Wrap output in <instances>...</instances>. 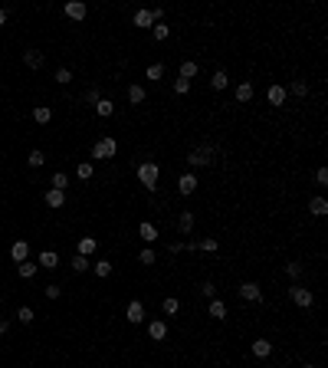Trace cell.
<instances>
[{"mask_svg":"<svg viewBox=\"0 0 328 368\" xmlns=\"http://www.w3.org/2000/svg\"><path fill=\"white\" fill-rule=\"evenodd\" d=\"M95 250H99V240H95V237H82V240H79V253H82V256L95 253Z\"/></svg>","mask_w":328,"mask_h":368,"instance_id":"32","label":"cell"},{"mask_svg":"<svg viewBox=\"0 0 328 368\" xmlns=\"http://www.w3.org/2000/svg\"><path fill=\"white\" fill-rule=\"evenodd\" d=\"M217 237H204V240H197V250H204V253H217Z\"/></svg>","mask_w":328,"mask_h":368,"instance_id":"36","label":"cell"},{"mask_svg":"<svg viewBox=\"0 0 328 368\" xmlns=\"http://www.w3.org/2000/svg\"><path fill=\"white\" fill-rule=\"evenodd\" d=\"M115 151H118V142L112 135H102L99 142L92 145V158L95 161H108V158H115Z\"/></svg>","mask_w":328,"mask_h":368,"instance_id":"3","label":"cell"},{"mask_svg":"<svg viewBox=\"0 0 328 368\" xmlns=\"http://www.w3.org/2000/svg\"><path fill=\"white\" fill-rule=\"evenodd\" d=\"M92 171H95L92 161H82L79 168H76V178H79V181H89V178H92Z\"/></svg>","mask_w":328,"mask_h":368,"instance_id":"37","label":"cell"},{"mask_svg":"<svg viewBox=\"0 0 328 368\" xmlns=\"http://www.w3.org/2000/svg\"><path fill=\"white\" fill-rule=\"evenodd\" d=\"M0 303H4V293H0Z\"/></svg>","mask_w":328,"mask_h":368,"instance_id":"50","label":"cell"},{"mask_svg":"<svg viewBox=\"0 0 328 368\" xmlns=\"http://www.w3.org/2000/svg\"><path fill=\"white\" fill-rule=\"evenodd\" d=\"M56 82H59V86H69V82H72V69L59 66V69H56Z\"/></svg>","mask_w":328,"mask_h":368,"instance_id":"38","label":"cell"},{"mask_svg":"<svg viewBox=\"0 0 328 368\" xmlns=\"http://www.w3.org/2000/svg\"><path fill=\"white\" fill-rule=\"evenodd\" d=\"M33 316H37V312H33L30 306H20V312H17V319H20V322H33Z\"/></svg>","mask_w":328,"mask_h":368,"instance_id":"44","label":"cell"},{"mask_svg":"<svg viewBox=\"0 0 328 368\" xmlns=\"http://www.w3.org/2000/svg\"><path fill=\"white\" fill-rule=\"evenodd\" d=\"M89 266H92V263H89V256H82V253L72 256V270H76V273H82V270H89Z\"/></svg>","mask_w":328,"mask_h":368,"instance_id":"41","label":"cell"},{"mask_svg":"<svg viewBox=\"0 0 328 368\" xmlns=\"http://www.w3.org/2000/svg\"><path fill=\"white\" fill-rule=\"evenodd\" d=\"M59 293H62V289L56 286V283H50V286H46V299H59Z\"/></svg>","mask_w":328,"mask_h":368,"instance_id":"46","label":"cell"},{"mask_svg":"<svg viewBox=\"0 0 328 368\" xmlns=\"http://www.w3.org/2000/svg\"><path fill=\"white\" fill-rule=\"evenodd\" d=\"M191 92V82L187 79H174V95H187Z\"/></svg>","mask_w":328,"mask_h":368,"instance_id":"43","label":"cell"},{"mask_svg":"<svg viewBox=\"0 0 328 368\" xmlns=\"http://www.w3.org/2000/svg\"><path fill=\"white\" fill-rule=\"evenodd\" d=\"M315 184L318 187H328V168H315Z\"/></svg>","mask_w":328,"mask_h":368,"instance_id":"45","label":"cell"},{"mask_svg":"<svg viewBox=\"0 0 328 368\" xmlns=\"http://www.w3.org/2000/svg\"><path fill=\"white\" fill-rule=\"evenodd\" d=\"M285 92H292V95H299V99H305V95H309V82H305V79H292V86L285 89Z\"/></svg>","mask_w":328,"mask_h":368,"instance_id":"30","label":"cell"},{"mask_svg":"<svg viewBox=\"0 0 328 368\" xmlns=\"http://www.w3.org/2000/svg\"><path fill=\"white\" fill-rule=\"evenodd\" d=\"M50 119H53V109H50V106H37V109H33V122L50 125Z\"/></svg>","mask_w":328,"mask_h":368,"instance_id":"27","label":"cell"},{"mask_svg":"<svg viewBox=\"0 0 328 368\" xmlns=\"http://www.w3.org/2000/svg\"><path fill=\"white\" fill-rule=\"evenodd\" d=\"M158 178H161L158 161H141V164H138V184H141V187L155 191V187H158Z\"/></svg>","mask_w":328,"mask_h":368,"instance_id":"2","label":"cell"},{"mask_svg":"<svg viewBox=\"0 0 328 368\" xmlns=\"http://www.w3.org/2000/svg\"><path fill=\"white\" fill-rule=\"evenodd\" d=\"M236 102H240V106H246V102H253V95H256V89H253V82H240V86H236Z\"/></svg>","mask_w":328,"mask_h":368,"instance_id":"16","label":"cell"},{"mask_svg":"<svg viewBox=\"0 0 328 368\" xmlns=\"http://www.w3.org/2000/svg\"><path fill=\"white\" fill-rule=\"evenodd\" d=\"M144 99H148L144 86H138V82H135V86H128V102H131V106H141Z\"/></svg>","mask_w":328,"mask_h":368,"instance_id":"24","label":"cell"},{"mask_svg":"<svg viewBox=\"0 0 328 368\" xmlns=\"http://www.w3.org/2000/svg\"><path fill=\"white\" fill-rule=\"evenodd\" d=\"M213 158H217V148H213V145H197V148H191L187 151V168H207V164H213Z\"/></svg>","mask_w":328,"mask_h":368,"instance_id":"1","label":"cell"},{"mask_svg":"<svg viewBox=\"0 0 328 368\" xmlns=\"http://www.w3.org/2000/svg\"><path fill=\"white\" fill-rule=\"evenodd\" d=\"M305 273V266L299 260H292V263H285V276H289V280H299V276Z\"/></svg>","mask_w":328,"mask_h":368,"instance_id":"35","label":"cell"},{"mask_svg":"<svg viewBox=\"0 0 328 368\" xmlns=\"http://www.w3.org/2000/svg\"><path fill=\"white\" fill-rule=\"evenodd\" d=\"M92 109H95V112H99V115H102V119H108V115H112V112H115V102H112V99H105V95H102V99H99V102H95V106H92Z\"/></svg>","mask_w":328,"mask_h":368,"instance_id":"26","label":"cell"},{"mask_svg":"<svg viewBox=\"0 0 328 368\" xmlns=\"http://www.w3.org/2000/svg\"><path fill=\"white\" fill-rule=\"evenodd\" d=\"M138 263H144V266H155V263H158V256H155V250H141V253H138Z\"/></svg>","mask_w":328,"mask_h":368,"instance_id":"40","label":"cell"},{"mask_svg":"<svg viewBox=\"0 0 328 368\" xmlns=\"http://www.w3.org/2000/svg\"><path fill=\"white\" fill-rule=\"evenodd\" d=\"M148 336L155 339V342H164V339H167V322H164V319H151V322H148Z\"/></svg>","mask_w":328,"mask_h":368,"instance_id":"12","label":"cell"},{"mask_svg":"<svg viewBox=\"0 0 328 368\" xmlns=\"http://www.w3.org/2000/svg\"><path fill=\"white\" fill-rule=\"evenodd\" d=\"M62 13H66L69 20H76V23H79V20H86V13H89V7L82 4V0H69L66 7H62Z\"/></svg>","mask_w":328,"mask_h":368,"instance_id":"9","label":"cell"},{"mask_svg":"<svg viewBox=\"0 0 328 368\" xmlns=\"http://www.w3.org/2000/svg\"><path fill=\"white\" fill-rule=\"evenodd\" d=\"M10 256H13V263L30 260V244H26V240H17V244L10 247Z\"/></svg>","mask_w":328,"mask_h":368,"instance_id":"18","label":"cell"},{"mask_svg":"<svg viewBox=\"0 0 328 368\" xmlns=\"http://www.w3.org/2000/svg\"><path fill=\"white\" fill-rule=\"evenodd\" d=\"M17 270H20V280H33L37 276V263H30V260H23V263H17Z\"/></svg>","mask_w":328,"mask_h":368,"instance_id":"31","label":"cell"},{"mask_svg":"<svg viewBox=\"0 0 328 368\" xmlns=\"http://www.w3.org/2000/svg\"><path fill=\"white\" fill-rule=\"evenodd\" d=\"M23 62H26V66H30V69H43L46 56H43V53H40V50H26V53H23Z\"/></svg>","mask_w":328,"mask_h":368,"instance_id":"22","label":"cell"},{"mask_svg":"<svg viewBox=\"0 0 328 368\" xmlns=\"http://www.w3.org/2000/svg\"><path fill=\"white\" fill-rule=\"evenodd\" d=\"M37 266L56 270V266H59V253H56V250H43V253H40V260H37Z\"/></svg>","mask_w":328,"mask_h":368,"instance_id":"19","label":"cell"},{"mask_svg":"<svg viewBox=\"0 0 328 368\" xmlns=\"http://www.w3.org/2000/svg\"><path fill=\"white\" fill-rule=\"evenodd\" d=\"M144 316H148V312H144V303H141V299H131L128 306H125V319H128L131 325L144 322Z\"/></svg>","mask_w":328,"mask_h":368,"instance_id":"7","label":"cell"},{"mask_svg":"<svg viewBox=\"0 0 328 368\" xmlns=\"http://www.w3.org/2000/svg\"><path fill=\"white\" fill-rule=\"evenodd\" d=\"M7 329H10V322H7V319H0V336H7Z\"/></svg>","mask_w":328,"mask_h":368,"instance_id":"47","label":"cell"},{"mask_svg":"<svg viewBox=\"0 0 328 368\" xmlns=\"http://www.w3.org/2000/svg\"><path fill=\"white\" fill-rule=\"evenodd\" d=\"M240 299L243 303H260L263 299V289H260V283H253V280H246V283H240Z\"/></svg>","mask_w":328,"mask_h":368,"instance_id":"6","label":"cell"},{"mask_svg":"<svg viewBox=\"0 0 328 368\" xmlns=\"http://www.w3.org/2000/svg\"><path fill=\"white\" fill-rule=\"evenodd\" d=\"M309 214H312V217H325V214H328V200L325 197H312L309 200Z\"/></svg>","mask_w":328,"mask_h":368,"instance_id":"23","label":"cell"},{"mask_svg":"<svg viewBox=\"0 0 328 368\" xmlns=\"http://www.w3.org/2000/svg\"><path fill=\"white\" fill-rule=\"evenodd\" d=\"M131 23L138 26V30H151V26H155V17H151V10H135V17H131Z\"/></svg>","mask_w":328,"mask_h":368,"instance_id":"15","label":"cell"},{"mask_svg":"<svg viewBox=\"0 0 328 368\" xmlns=\"http://www.w3.org/2000/svg\"><path fill=\"white\" fill-rule=\"evenodd\" d=\"M227 303H223V299H210V306H207V316H210V319H217V322H223V319H227Z\"/></svg>","mask_w":328,"mask_h":368,"instance_id":"17","label":"cell"},{"mask_svg":"<svg viewBox=\"0 0 328 368\" xmlns=\"http://www.w3.org/2000/svg\"><path fill=\"white\" fill-rule=\"evenodd\" d=\"M302 368H318V365H302Z\"/></svg>","mask_w":328,"mask_h":368,"instance_id":"49","label":"cell"},{"mask_svg":"<svg viewBox=\"0 0 328 368\" xmlns=\"http://www.w3.org/2000/svg\"><path fill=\"white\" fill-rule=\"evenodd\" d=\"M197 73H200V62L197 59H184V62H180V69H177V79H187V82H191Z\"/></svg>","mask_w":328,"mask_h":368,"instance_id":"14","label":"cell"},{"mask_svg":"<svg viewBox=\"0 0 328 368\" xmlns=\"http://www.w3.org/2000/svg\"><path fill=\"white\" fill-rule=\"evenodd\" d=\"M249 352H253V358H260V362H263V358L273 355V342H269V339H256V342L249 345Z\"/></svg>","mask_w":328,"mask_h":368,"instance_id":"11","label":"cell"},{"mask_svg":"<svg viewBox=\"0 0 328 368\" xmlns=\"http://www.w3.org/2000/svg\"><path fill=\"white\" fill-rule=\"evenodd\" d=\"M210 86L217 89V92L230 89V76H227V69H213V76H210Z\"/></svg>","mask_w":328,"mask_h":368,"instance_id":"20","label":"cell"},{"mask_svg":"<svg viewBox=\"0 0 328 368\" xmlns=\"http://www.w3.org/2000/svg\"><path fill=\"white\" fill-rule=\"evenodd\" d=\"M161 312H164V316H177V312H180V299H177V296H167V299L161 303Z\"/></svg>","mask_w":328,"mask_h":368,"instance_id":"29","label":"cell"},{"mask_svg":"<svg viewBox=\"0 0 328 368\" xmlns=\"http://www.w3.org/2000/svg\"><path fill=\"white\" fill-rule=\"evenodd\" d=\"M43 200H46V207H62V204H66V191H56V187H50V191L43 194Z\"/></svg>","mask_w":328,"mask_h":368,"instance_id":"21","label":"cell"},{"mask_svg":"<svg viewBox=\"0 0 328 368\" xmlns=\"http://www.w3.org/2000/svg\"><path fill=\"white\" fill-rule=\"evenodd\" d=\"M197 175H194V171H184V175H180L177 178V194H184V197H187V194H194V191H197Z\"/></svg>","mask_w":328,"mask_h":368,"instance_id":"8","label":"cell"},{"mask_svg":"<svg viewBox=\"0 0 328 368\" xmlns=\"http://www.w3.org/2000/svg\"><path fill=\"white\" fill-rule=\"evenodd\" d=\"M289 299L296 303L299 309H312V306H315V293H312L309 286H299V283H292V286H289Z\"/></svg>","mask_w":328,"mask_h":368,"instance_id":"4","label":"cell"},{"mask_svg":"<svg viewBox=\"0 0 328 368\" xmlns=\"http://www.w3.org/2000/svg\"><path fill=\"white\" fill-rule=\"evenodd\" d=\"M26 164H30V168H43V164H46V155L40 148H33L30 155H26Z\"/></svg>","mask_w":328,"mask_h":368,"instance_id":"33","label":"cell"},{"mask_svg":"<svg viewBox=\"0 0 328 368\" xmlns=\"http://www.w3.org/2000/svg\"><path fill=\"white\" fill-rule=\"evenodd\" d=\"M53 187H56V191H66V187H69V175H62V171H56V175H53V181H50Z\"/></svg>","mask_w":328,"mask_h":368,"instance_id":"39","label":"cell"},{"mask_svg":"<svg viewBox=\"0 0 328 368\" xmlns=\"http://www.w3.org/2000/svg\"><path fill=\"white\" fill-rule=\"evenodd\" d=\"M7 23V10H0V26H4Z\"/></svg>","mask_w":328,"mask_h":368,"instance_id":"48","label":"cell"},{"mask_svg":"<svg viewBox=\"0 0 328 368\" xmlns=\"http://www.w3.org/2000/svg\"><path fill=\"white\" fill-rule=\"evenodd\" d=\"M151 37H155L158 43H164V40L171 37V26H167V23H155V26H151Z\"/></svg>","mask_w":328,"mask_h":368,"instance_id":"34","label":"cell"},{"mask_svg":"<svg viewBox=\"0 0 328 368\" xmlns=\"http://www.w3.org/2000/svg\"><path fill=\"white\" fill-rule=\"evenodd\" d=\"M92 270H95V276H99V280H108V276H112V270H115V266H112L108 260H95V263H92Z\"/></svg>","mask_w":328,"mask_h":368,"instance_id":"28","label":"cell"},{"mask_svg":"<svg viewBox=\"0 0 328 368\" xmlns=\"http://www.w3.org/2000/svg\"><path fill=\"white\" fill-rule=\"evenodd\" d=\"M138 237H141L144 244H155V240L161 237V233H158V227L151 224V220H141V224H138Z\"/></svg>","mask_w":328,"mask_h":368,"instance_id":"13","label":"cell"},{"mask_svg":"<svg viewBox=\"0 0 328 368\" xmlns=\"http://www.w3.org/2000/svg\"><path fill=\"white\" fill-rule=\"evenodd\" d=\"M144 79H151V82H161V79H164V62H151V66L144 69Z\"/></svg>","mask_w":328,"mask_h":368,"instance_id":"25","label":"cell"},{"mask_svg":"<svg viewBox=\"0 0 328 368\" xmlns=\"http://www.w3.org/2000/svg\"><path fill=\"white\" fill-rule=\"evenodd\" d=\"M200 293H204L207 299H217V283H213V280H204V286H200Z\"/></svg>","mask_w":328,"mask_h":368,"instance_id":"42","label":"cell"},{"mask_svg":"<svg viewBox=\"0 0 328 368\" xmlns=\"http://www.w3.org/2000/svg\"><path fill=\"white\" fill-rule=\"evenodd\" d=\"M174 227H177L180 237H187V233L194 230V211H177V220H174Z\"/></svg>","mask_w":328,"mask_h":368,"instance_id":"10","label":"cell"},{"mask_svg":"<svg viewBox=\"0 0 328 368\" xmlns=\"http://www.w3.org/2000/svg\"><path fill=\"white\" fill-rule=\"evenodd\" d=\"M285 95H289V92H285L282 82H269V89H266V102H269L273 109H282V106H285Z\"/></svg>","mask_w":328,"mask_h":368,"instance_id":"5","label":"cell"}]
</instances>
